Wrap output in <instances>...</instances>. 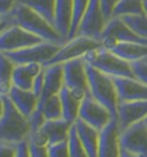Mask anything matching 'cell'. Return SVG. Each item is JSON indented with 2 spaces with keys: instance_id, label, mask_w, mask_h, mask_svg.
I'll return each instance as SVG.
<instances>
[{
  "instance_id": "obj_1",
  "label": "cell",
  "mask_w": 147,
  "mask_h": 157,
  "mask_svg": "<svg viewBox=\"0 0 147 157\" xmlns=\"http://www.w3.org/2000/svg\"><path fill=\"white\" fill-rule=\"evenodd\" d=\"M4 19L8 20L12 25H20L45 42H52L58 44H63L66 42L48 20H46L43 15L20 1L15 4L14 8Z\"/></svg>"
},
{
  "instance_id": "obj_2",
  "label": "cell",
  "mask_w": 147,
  "mask_h": 157,
  "mask_svg": "<svg viewBox=\"0 0 147 157\" xmlns=\"http://www.w3.org/2000/svg\"><path fill=\"white\" fill-rule=\"evenodd\" d=\"M88 80V93L98 102L105 105L115 118H117L118 96L114 78L86 64Z\"/></svg>"
},
{
  "instance_id": "obj_3",
  "label": "cell",
  "mask_w": 147,
  "mask_h": 157,
  "mask_svg": "<svg viewBox=\"0 0 147 157\" xmlns=\"http://www.w3.org/2000/svg\"><path fill=\"white\" fill-rule=\"evenodd\" d=\"M30 124L28 118L15 108L7 96H5V112L0 119V141L19 143L28 140L30 135Z\"/></svg>"
},
{
  "instance_id": "obj_4",
  "label": "cell",
  "mask_w": 147,
  "mask_h": 157,
  "mask_svg": "<svg viewBox=\"0 0 147 157\" xmlns=\"http://www.w3.org/2000/svg\"><path fill=\"white\" fill-rule=\"evenodd\" d=\"M83 58L86 61V64L93 66L112 78H118V76L133 78L134 76L131 63L120 58L110 50L103 48L102 45L100 48H97L88 52Z\"/></svg>"
},
{
  "instance_id": "obj_5",
  "label": "cell",
  "mask_w": 147,
  "mask_h": 157,
  "mask_svg": "<svg viewBox=\"0 0 147 157\" xmlns=\"http://www.w3.org/2000/svg\"><path fill=\"white\" fill-rule=\"evenodd\" d=\"M62 44L52 43V42H40L38 44H34L24 49L13 51V52H4L15 65H25L30 63H39L45 65L53 58L55 53L59 51Z\"/></svg>"
},
{
  "instance_id": "obj_6",
  "label": "cell",
  "mask_w": 147,
  "mask_h": 157,
  "mask_svg": "<svg viewBox=\"0 0 147 157\" xmlns=\"http://www.w3.org/2000/svg\"><path fill=\"white\" fill-rule=\"evenodd\" d=\"M100 46H101V42L98 39L77 35L74 38L66 40L63 44L61 45L59 51L55 53V56L45 66L54 64H63L66 61L73 60V59L83 58L88 52L97 49V48H100Z\"/></svg>"
},
{
  "instance_id": "obj_7",
  "label": "cell",
  "mask_w": 147,
  "mask_h": 157,
  "mask_svg": "<svg viewBox=\"0 0 147 157\" xmlns=\"http://www.w3.org/2000/svg\"><path fill=\"white\" fill-rule=\"evenodd\" d=\"M64 86L78 99H83L88 93V80L86 61L84 58L69 60L62 64Z\"/></svg>"
},
{
  "instance_id": "obj_8",
  "label": "cell",
  "mask_w": 147,
  "mask_h": 157,
  "mask_svg": "<svg viewBox=\"0 0 147 157\" xmlns=\"http://www.w3.org/2000/svg\"><path fill=\"white\" fill-rule=\"evenodd\" d=\"M101 45L108 50H112L120 42H138L147 44V39L138 36L122 17L113 16L108 20L101 35Z\"/></svg>"
},
{
  "instance_id": "obj_9",
  "label": "cell",
  "mask_w": 147,
  "mask_h": 157,
  "mask_svg": "<svg viewBox=\"0 0 147 157\" xmlns=\"http://www.w3.org/2000/svg\"><path fill=\"white\" fill-rule=\"evenodd\" d=\"M113 118L115 117L110 113V111L98 102L90 93L84 96L81 102L78 119L97 128L98 131H101L108 123H110Z\"/></svg>"
},
{
  "instance_id": "obj_10",
  "label": "cell",
  "mask_w": 147,
  "mask_h": 157,
  "mask_svg": "<svg viewBox=\"0 0 147 157\" xmlns=\"http://www.w3.org/2000/svg\"><path fill=\"white\" fill-rule=\"evenodd\" d=\"M43 39L17 25H9L0 33V52H13L38 44Z\"/></svg>"
},
{
  "instance_id": "obj_11",
  "label": "cell",
  "mask_w": 147,
  "mask_h": 157,
  "mask_svg": "<svg viewBox=\"0 0 147 157\" xmlns=\"http://www.w3.org/2000/svg\"><path fill=\"white\" fill-rule=\"evenodd\" d=\"M106 23L107 20L103 15L100 0H90L82 22L79 25L77 35L88 36L100 40Z\"/></svg>"
},
{
  "instance_id": "obj_12",
  "label": "cell",
  "mask_w": 147,
  "mask_h": 157,
  "mask_svg": "<svg viewBox=\"0 0 147 157\" xmlns=\"http://www.w3.org/2000/svg\"><path fill=\"white\" fill-rule=\"evenodd\" d=\"M121 147L139 157H147V125L144 120L121 131Z\"/></svg>"
},
{
  "instance_id": "obj_13",
  "label": "cell",
  "mask_w": 147,
  "mask_h": 157,
  "mask_svg": "<svg viewBox=\"0 0 147 157\" xmlns=\"http://www.w3.org/2000/svg\"><path fill=\"white\" fill-rule=\"evenodd\" d=\"M121 131L117 118H113L110 123L100 131L98 157L121 156Z\"/></svg>"
},
{
  "instance_id": "obj_14",
  "label": "cell",
  "mask_w": 147,
  "mask_h": 157,
  "mask_svg": "<svg viewBox=\"0 0 147 157\" xmlns=\"http://www.w3.org/2000/svg\"><path fill=\"white\" fill-rule=\"evenodd\" d=\"M113 78L117 90L118 103L147 99V84L138 80L137 78L118 76Z\"/></svg>"
},
{
  "instance_id": "obj_15",
  "label": "cell",
  "mask_w": 147,
  "mask_h": 157,
  "mask_svg": "<svg viewBox=\"0 0 147 157\" xmlns=\"http://www.w3.org/2000/svg\"><path fill=\"white\" fill-rule=\"evenodd\" d=\"M147 117V99L131 102H120L117 109V120L121 129L142 121Z\"/></svg>"
},
{
  "instance_id": "obj_16",
  "label": "cell",
  "mask_w": 147,
  "mask_h": 157,
  "mask_svg": "<svg viewBox=\"0 0 147 157\" xmlns=\"http://www.w3.org/2000/svg\"><path fill=\"white\" fill-rule=\"evenodd\" d=\"M44 87L38 99V106L54 95H59L63 88V67L62 64L44 66Z\"/></svg>"
},
{
  "instance_id": "obj_17",
  "label": "cell",
  "mask_w": 147,
  "mask_h": 157,
  "mask_svg": "<svg viewBox=\"0 0 147 157\" xmlns=\"http://www.w3.org/2000/svg\"><path fill=\"white\" fill-rule=\"evenodd\" d=\"M44 71V65L39 63H30L25 65H15L13 72V87L24 90H32L34 80Z\"/></svg>"
},
{
  "instance_id": "obj_18",
  "label": "cell",
  "mask_w": 147,
  "mask_h": 157,
  "mask_svg": "<svg viewBox=\"0 0 147 157\" xmlns=\"http://www.w3.org/2000/svg\"><path fill=\"white\" fill-rule=\"evenodd\" d=\"M7 97L14 104L15 108L27 118H29L31 113L38 108L39 98L32 90H24V89L13 87Z\"/></svg>"
},
{
  "instance_id": "obj_19",
  "label": "cell",
  "mask_w": 147,
  "mask_h": 157,
  "mask_svg": "<svg viewBox=\"0 0 147 157\" xmlns=\"http://www.w3.org/2000/svg\"><path fill=\"white\" fill-rule=\"evenodd\" d=\"M73 15V0H55L54 8V27L64 40L68 38L71 25Z\"/></svg>"
},
{
  "instance_id": "obj_20",
  "label": "cell",
  "mask_w": 147,
  "mask_h": 157,
  "mask_svg": "<svg viewBox=\"0 0 147 157\" xmlns=\"http://www.w3.org/2000/svg\"><path fill=\"white\" fill-rule=\"evenodd\" d=\"M81 142L85 148L88 157H98V148H99V135L100 131L97 128L90 126L88 124L84 123L83 120L77 119L74 124Z\"/></svg>"
},
{
  "instance_id": "obj_21",
  "label": "cell",
  "mask_w": 147,
  "mask_h": 157,
  "mask_svg": "<svg viewBox=\"0 0 147 157\" xmlns=\"http://www.w3.org/2000/svg\"><path fill=\"white\" fill-rule=\"evenodd\" d=\"M71 126H73L71 124L62 118L56 120H46L40 128V131L44 133V135L47 139V143L54 144L68 140Z\"/></svg>"
},
{
  "instance_id": "obj_22",
  "label": "cell",
  "mask_w": 147,
  "mask_h": 157,
  "mask_svg": "<svg viewBox=\"0 0 147 157\" xmlns=\"http://www.w3.org/2000/svg\"><path fill=\"white\" fill-rule=\"evenodd\" d=\"M110 51L129 63H136L147 59V44L145 43L120 42Z\"/></svg>"
},
{
  "instance_id": "obj_23",
  "label": "cell",
  "mask_w": 147,
  "mask_h": 157,
  "mask_svg": "<svg viewBox=\"0 0 147 157\" xmlns=\"http://www.w3.org/2000/svg\"><path fill=\"white\" fill-rule=\"evenodd\" d=\"M59 96L60 99H61V104H62L63 119L73 125L78 119L79 108H81V102L82 101L75 97L66 86H63V88L61 89Z\"/></svg>"
},
{
  "instance_id": "obj_24",
  "label": "cell",
  "mask_w": 147,
  "mask_h": 157,
  "mask_svg": "<svg viewBox=\"0 0 147 157\" xmlns=\"http://www.w3.org/2000/svg\"><path fill=\"white\" fill-rule=\"evenodd\" d=\"M15 64L10 60L7 54L0 52V95L8 96L10 89L13 88V72Z\"/></svg>"
},
{
  "instance_id": "obj_25",
  "label": "cell",
  "mask_w": 147,
  "mask_h": 157,
  "mask_svg": "<svg viewBox=\"0 0 147 157\" xmlns=\"http://www.w3.org/2000/svg\"><path fill=\"white\" fill-rule=\"evenodd\" d=\"M142 14H145L142 0H120L113 12V16H118V17Z\"/></svg>"
},
{
  "instance_id": "obj_26",
  "label": "cell",
  "mask_w": 147,
  "mask_h": 157,
  "mask_svg": "<svg viewBox=\"0 0 147 157\" xmlns=\"http://www.w3.org/2000/svg\"><path fill=\"white\" fill-rule=\"evenodd\" d=\"M38 109L41 110L46 120H56V119L63 118L62 104H61V99H60L59 95H54L52 97H49L48 99H46L44 103L40 104L38 106Z\"/></svg>"
},
{
  "instance_id": "obj_27",
  "label": "cell",
  "mask_w": 147,
  "mask_h": 157,
  "mask_svg": "<svg viewBox=\"0 0 147 157\" xmlns=\"http://www.w3.org/2000/svg\"><path fill=\"white\" fill-rule=\"evenodd\" d=\"M24 5L31 7L37 13L43 15L45 19L54 25V8L55 0H17Z\"/></svg>"
},
{
  "instance_id": "obj_28",
  "label": "cell",
  "mask_w": 147,
  "mask_h": 157,
  "mask_svg": "<svg viewBox=\"0 0 147 157\" xmlns=\"http://www.w3.org/2000/svg\"><path fill=\"white\" fill-rule=\"evenodd\" d=\"M90 0H73V15H71V25L68 34V39L74 38L75 36H77L79 25L82 22L85 10L88 8Z\"/></svg>"
},
{
  "instance_id": "obj_29",
  "label": "cell",
  "mask_w": 147,
  "mask_h": 157,
  "mask_svg": "<svg viewBox=\"0 0 147 157\" xmlns=\"http://www.w3.org/2000/svg\"><path fill=\"white\" fill-rule=\"evenodd\" d=\"M131 29L142 38L147 39V15H127L122 17Z\"/></svg>"
},
{
  "instance_id": "obj_30",
  "label": "cell",
  "mask_w": 147,
  "mask_h": 157,
  "mask_svg": "<svg viewBox=\"0 0 147 157\" xmlns=\"http://www.w3.org/2000/svg\"><path fill=\"white\" fill-rule=\"evenodd\" d=\"M68 147L71 157H88L85 148L83 147V144L79 140L78 134H77V131H76V127L74 124L70 128V132H69Z\"/></svg>"
},
{
  "instance_id": "obj_31",
  "label": "cell",
  "mask_w": 147,
  "mask_h": 157,
  "mask_svg": "<svg viewBox=\"0 0 147 157\" xmlns=\"http://www.w3.org/2000/svg\"><path fill=\"white\" fill-rule=\"evenodd\" d=\"M48 157H71L69 152L68 140L47 146Z\"/></svg>"
},
{
  "instance_id": "obj_32",
  "label": "cell",
  "mask_w": 147,
  "mask_h": 157,
  "mask_svg": "<svg viewBox=\"0 0 147 157\" xmlns=\"http://www.w3.org/2000/svg\"><path fill=\"white\" fill-rule=\"evenodd\" d=\"M28 120H29L31 132H36V131H38L39 128H41V126H43L44 123L46 121V118H45V116L43 114L41 110H39V109L37 108L34 112L31 113V116L28 118Z\"/></svg>"
},
{
  "instance_id": "obj_33",
  "label": "cell",
  "mask_w": 147,
  "mask_h": 157,
  "mask_svg": "<svg viewBox=\"0 0 147 157\" xmlns=\"http://www.w3.org/2000/svg\"><path fill=\"white\" fill-rule=\"evenodd\" d=\"M131 65H132L134 78H137L138 80H140L145 84H147V59L131 63Z\"/></svg>"
},
{
  "instance_id": "obj_34",
  "label": "cell",
  "mask_w": 147,
  "mask_h": 157,
  "mask_svg": "<svg viewBox=\"0 0 147 157\" xmlns=\"http://www.w3.org/2000/svg\"><path fill=\"white\" fill-rule=\"evenodd\" d=\"M17 143L0 141V157H16Z\"/></svg>"
},
{
  "instance_id": "obj_35",
  "label": "cell",
  "mask_w": 147,
  "mask_h": 157,
  "mask_svg": "<svg viewBox=\"0 0 147 157\" xmlns=\"http://www.w3.org/2000/svg\"><path fill=\"white\" fill-rule=\"evenodd\" d=\"M120 0H100L101 4V8H102L103 15L106 20H110L113 16V12L115 10V7L117 5V2Z\"/></svg>"
},
{
  "instance_id": "obj_36",
  "label": "cell",
  "mask_w": 147,
  "mask_h": 157,
  "mask_svg": "<svg viewBox=\"0 0 147 157\" xmlns=\"http://www.w3.org/2000/svg\"><path fill=\"white\" fill-rule=\"evenodd\" d=\"M29 150L30 157H48V151L46 146H39L29 141Z\"/></svg>"
},
{
  "instance_id": "obj_37",
  "label": "cell",
  "mask_w": 147,
  "mask_h": 157,
  "mask_svg": "<svg viewBox=\"0 0 147 157\" xmlns=\"http://www.w3.org/2000/svg\"><path fill=\"white\" fill-rule=\"evenodd\" d=\"M17 0H0V16L5 17L14 8Z\"/></svg>"
},
{
  "instance_id": "obj_38",
  "label": "cell",
  "mask_w": 147,
  "mask_h": 157,
  "mask_svg": "<svg viewBox=\"0 0 147 157\" xmlns=\"http://www.w3.org/2000/svg\"><path fill=\"white\" fill-rule=\"evenodd\" d=\"M43 87H44V71H43L39 75H37V76L34 78V84H32V91L38 96V98H39L40 94L43 91Z\"/></svg>"
},
{
  "instance_id": "obj_39",
  "label": "cell",
  "mask_w": 147,
  "mask_h": 157,
  "mask_svg": "<svg viewBox=\"0 0 147 157\" xmlns=\"http://www.w3.org/2000/svg\"><path fill=\"white\" fill-rule=\"evenodd\" d=\"M16 157H30L29 141L28 140H23V141L17 143Z\"/></svg>"
},
{
  "instance_id": "obj_40",
  "label": "cell",
  "mask_w": 147,
  "mask_h": 157,
  "mask_svg": "<svg viewBox=\"0 0 147 157\" xmlns=\"http://www.w3.org/2000/svg\"><path fill=\"white\" fill-rule=\"evenodd\" d=\"M4 112H5V96L0 95V119L4 116Z\"/></svg>"
},
{
  "instance_id": "obj_41",
  "label": "cell",
  "mask_w": 147,
  "mask_h": 157,
  "mask_svg": "<svg viewBox=\"0 0 147 157\" xmlns=\"http://www.w3.org/2000/svg\"><path fill=\"white\" fill-rule=\"evenodd\" d=\"M120 157H139V156H137V155H134L132 152L127 151V150H125V149L122 148V150H121V156Z\"/></svg>"
},
{
  "instance_id": "obj_42",
  "label": "cell",
  "mask_w": 147,
  "mask_h": 157,
  "mask_svg": "<svg viewBox=\"0 0 147 157\" xmlns=\"http://www.w3.org/2000/svg\"><path fill=\"white\" fill-rule=\"evenodd\" d=\"M12 25V23H9V21H8V20H6V19H4L2 23L0 25V33H1V31H2L4 29H5L7 25Z\"/></svg>"
},
{
  "instance_id": "obj_43",
  "label": "cell",
  "mask_w": 147,
  "mask_h": 157,
  "mask_svg": "<svg viewBox=\"0 0 147 157\" xmlns=\"http://www.w3.org/2000/svg\"><path fill=\"white\" fill-rule=\"evenodd\" d=\"M142 5H144V12L147 15V0H142Z\"/></svg>"
},
{
  "instance_id": "obj_44",
  "label": "cell",
  "mask_w": 147,
  "mask_h": 157,
  "mask_svg": "<svg viewBox=\"0 0 147 157\" xmlns=\"http://www.w3.org/2000/svg\"><path fill=\"white\" fill-rule=\"evenodd\" d=\"M2 21H4V17H2V16H0V25L2 23Z\"/></svg>"
},
{
  "instance_id": "obj_45",
  "label": "cell",
  "mask_w": 147,
  "mask_h": 157,
  "mask_svg": "<svg viewBox=\"0 0 147 157\" xmlns=\"http://www.w3.org/2000/svg\"><path fill=\"white\" fill-rule=\"evenodd\" d=\"M144 121H145V123H146V125H147V117L145 118V119H144Z\"/></svg>"
}]
</instances>
